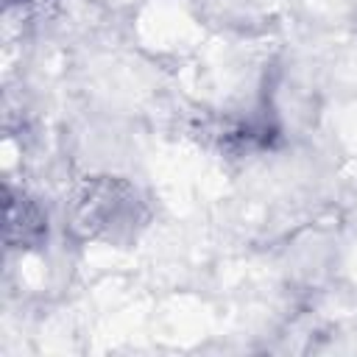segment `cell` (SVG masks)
Wrapping results in <instances>:
<instances>
[{
	"instance_id": "obj_1",
	"label": "cell",
	"mask_w": 357,
	"mask_h": 357,
	"mask_svg": "<svg viewBox=\"0 0 357 357\" xmlns=\"http://www.w3.org/2000/svg\"><path fill=\"white\" fill-rule=\"evenodd\" d=\"M139 209L142 201L126 178L98 176L84 181L75 192L70 220L84 237L114 240L120 234H128L134 223H139Z\"/></svg>"
},
{
	"instance_id": "obj_2",
	"label": "cell",
	"mask_w": 357,
	"mask_h": 357,
	"mask_svg": "<svg viewBox=\"0 0 357 357\" xmlns=\"http://www.w3.org/2000/svg\"><path fill=\"white\" fill-rule=\"evenodd\" d=\"M47 237V218L45 212L28 198L6 190V243L8 245H39Z\"/></svg>"
}]
</instances>
